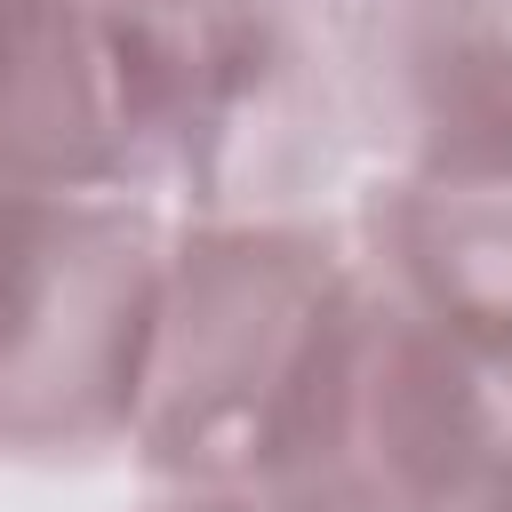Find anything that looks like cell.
I'll use <instances>...</instances> for the list:
<instances>
[{
    "instance_id": "3",
    "label": "cell",
    "mask_w": 512,
    "mask_h": 512,
    "mask_svg": "<svg viewBox=\"0 0 512 512\" xmlns=\"http://www.w3.org/2000/svg\"><path fill=\"white\" fill-rule=\"evenodd\" d=\"M168 288V208L0 192V464L80 472L136 448Z\"/></svg>"
},
{
    "instance_id": "8",
    "label": "cell",
    "mask_w": 512,
    "mask_h": 512,
    "mask_svg": "<svg viewBox=\"0 0 512 512\" xmlns=\"http://www.w3.org/2000/svg\"><path fill=\"white\" fill-rule=\"evenodd\" d=\"M472 512H512V472H504V480H496V488H488V496H480Z\"/></svg>"
},
{
    "instance_id": "7",
    "label": "cell",
    "mask_w": 512,
    "mask_h": 512,
    "mask_svg": "<svg viewBox=\"0 0 512 512\" xmlns=\"http://www.w3.org/2000/svg\"><path fill=\"white\" fill-rule=\"evenodd\" d=\"M136 512H296L264 488H192V480H144Z\"/></svg>"
},
{
    "instance_id": "2",
    "label": "cell",
    "mask_w": 512,
    "mask_h": 512,
    "mask_svg": "<svg viewBox=\"0 0 512 512\" xmlns=\"http://www.w3.org/2000/svg\"><path fill=\"white\" fill-rule=\"evenodd\" d=\"M120 184L168 216H320L360 168L352 0H96Z\"/></svg>"
},
{
    "instance_id": "1",
    "label": "cell",
    "mask_w": 512,
    "mask_h": 512,
    "mask_svg": "<svg viewBox=\"0 0 512 512\" xmlns=\"http://www.w3.org/2000/svg\"><path fill=\"white\" fill-rule=\"evenodd\" d=\"M368 296L376 280L344 208L168 216V288L128 464L144 480L296 496L344 416Z\"/></svg>"
},
{
    "instance_id": "6",
    "label": "cell",
    "mask_w": 512,
    "mask_h": 512,
    "mask_svg": "<svg viewBox=\"0 0 512 512\" xmlns=\"http://www.w3.org/2000/svg\"><path fill=\"white\" fill-rule=\"evenodd\" d=\"M88 184H120L96 0H0V192Z\"/></svg>"
},
{
    "instance_id": "4",
    "label": "cell",
    "mask_w": 512,
    "mask_h": 512,
    "mask_svg": "<svg viewBox=\"0 0 512 512\" xmlns=\"http://www.w3.org/2000/svg\"><path fill=\"white\" fill-rule=\"evenodd\" d=\"M368 176H512V0H352Z\"/></svg>"
},
{
    "instance_id": "5",
    "label": "cell",
    "mask_w": 512,
    "mask_h": 512,
    "mask_svg": "<svg viewBox=\"0 0 512 512\" xmlns=\"http://www.w3.org/2000/svg\"><path fill=\"white\" fill-rule=\"evenodd\" d=\"M344 216L416 320L480 360H512V176H368Z\"/></svg>"
}]
</instances>
